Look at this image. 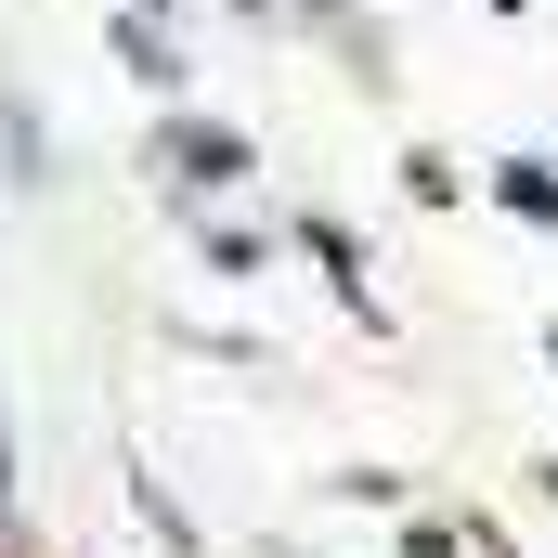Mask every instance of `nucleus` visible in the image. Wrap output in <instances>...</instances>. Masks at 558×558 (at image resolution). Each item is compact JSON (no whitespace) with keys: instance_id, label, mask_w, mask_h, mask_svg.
<instances>
[{"instance_id":"nucleus-1","label":"nucleus","mask_w":558,"mask_h":558,"mask_svg":"<svg viewBox=\"0 0 558 558\" xmlns=\"http://www.w3.org/2000/svg\"><path fill=\"white\" fill-rule=\"evenodd\" d=\"M169 169H182V182H234V169H247V143H234V131H195V118H182V131H169Z\"/></svg>"}]
</instances>
